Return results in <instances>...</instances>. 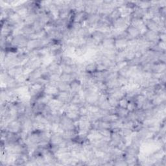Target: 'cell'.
Returning <instances> with one entry per match:
<instances>
[{
    "instance_id": "11",
    "label": "cell",
    "mask_w": 166,
    "mask_h": 166,
    "mask_svg": "<svg viewBox=\"0 0 166 166\" xmlns=\"http://www.w3.org/2000/svg\"><path fill=\"white\" fill-rule=\"evenodd\" d=\"M126 31H127V34L129 35V40H130L138 38V37H139L141 36L140 32H139V31L138 29H136V28H135L134 27H132V26H131V25L129 26L128 28L127 29V30H126Z\"/></svg>"
},
{
    "instance_id": "28",
    "label": "cell",
    "mask_w": 166,
    "mask_h": 166,
    "mask_svg": "<svg viewBox=\"0 0 166 166\" xmlns=\"http://www.w3.org/2000/svg\"><path fill=\"white\" fill-rule=\"evenodd\" d=\"M79 115H80V116H87L89 113L87 107H86V106H85V105L81 106V107L79 108Z\"/></svg>"
},
{
    "instance_id": "23",
    "label": "cell",
    "mask_w": 166,
    "mask_h": 166,
    "mask_svg": "<svg viewBox=\"0 0 166 166\" xmlns=\"http://www.w3.org/2000/svg\"><path fill=\"white\" fill-rule=\"evenodd\" d=\"M134 2L137 6H138V7L142 9L143 10H148L151 6V2L141 1V2Z\"/></svg>"
},
{
    "instance_id": "2",
    "label": "cell",
    "mask_w": 166,
    "mask_h": 166,
    "mask_svg": "<svg viewBox=\"0 0 166 166\" xmlns=\"http://www.w3.org/2000/svg\"><path fill=\"white\" fill-rule=\"evenodd\" d=\"M143 38L149 42L158 44L160 42V38H159V33L154 31H151L148 30L143 35H142Z\"/></svg>"
},
{
    "instance_id": "5",
    "label": "cell",
    "mask_w": 166,
    "mask_h": 166,
    "mask_svg": "<svg viewBox=\"0 0 166 166\" xmlns=\"http://www.w3.org/2000/svg\"><path fill=\"white\" fill-rule=\"evenodd\" d=\"M70 93L73 95L75 96L76 94H77L78 93L80 92L82 90V85L81 82L77 80V79H74V80H73L70 83Z\"/></svg>"
},
{
    "instance_id": "3",
    "label": "cell",
    "mask_w": 166,
    "mask_h": 166,
    "mask_svg": "<svg viewBox=\"0 0 166 166\" xmlns=\"http://www.w3.org/2000/svg\"><path fill=\"white\" fill-rule=\"evenodd\" d=\"M73 97H74V96L71 94L70 92H59L58 94L56 96L55 98L64 104H69L71 102Z\"/></svg>"
},
{
    "instance_id": "8",
    "label": "cell",
    "mask_w": 166,
    "mask_h": 166,
    "mask_svg": "<svg viewBox=\"0 0 166 166\" xmlns=\"http://www.w3.org/2000/svg\"><path fill=\"white\" fill-rule=\"evenodd\" d=\"M42 42L41 40H29L28 41L27 48L29 51H33V50H38L42 48Z\"/></svg>"
},
{
    "instance_id": "22",
    "label": "cell",
    "mask_w": 166,
    "mask_h": 166,
    "mask_svg": "<svg viewBox=\"0 0 166 166\" xmlns=\"http://www.w3.org/2000/svg\"><path fill=\"white\" fill-rule=\"evenodd\" d=\"M121 17V14L120 12H119L118 9H116L114 11H113L111 14L109 16V18L110 19V20L113 23L114 21H116V19L119 18Z\"/></svg>"
},
{
    "instance_id": "19",
    "label": "cell",
    "mask_w": 166,
    "mask_h": 166,
    "mask_svg": "<svg viewBox=\"0 0 166 166\" xmlns=\"http://www.w3.org/2000/svg\"><path fill=\"white\" fill-rule=\"evenodd\" d=\"M57 88L59 92H69L71 90L70 88V84L69 83H63L60 81L58 86Z\"/></svg>"
},
{
    "instance_id": "26",
    "label": "cell",
    "mask_w": 166,
    "mask_h": 166,
    "mask_svg": "<svg viewBox=\"0 0 166 166\" xmlns=\"http://www.w3.org/2000/svg\"><path fill=\"white\" fill-rule=\"evenodd\" d=\"M97 106L99 107V109H101V110H109L110 111L112 109L111 106L110 105V104L109 103L108 100L104 101V102L99 103L97 104Z\"/></svg>"
},
{
    "instance_id": "25",
    "label": "cell",
    "mask_w": 166,
    "mask_h": 166,
    "mask_svg": "<svg viewBox=\"0 0 166 166\" xmlns=\"http://www.w3.org/2000/svg\"><path fill=\"white\" fill-rule=\"evenodd\" d=\"M61 70L62 73L64 74H73L72 66L66 65L64 64H61Z\"/></svg>"
},
{
    "instance_id": "9",
    "label": "cell",
    "mask_w": 166,
    "mask_h": 166,
    "mask_svg": "<svg viewBox=\"0 0 166 166\" xmlns=\"http://www.w3.org/2000/svg\"><path fill=\"white\" fill-rule=\"evenodd\" d=\"M128 40L126 38H117L115 40L114 46L116 49L118 51H123L127 47L128 44Z\"/></svg>"
},
{
    "instance_id": "13",
    "label": "cell",
    "mask_w": 166,
    "mask_h": 166,
    "mask_svg": "<svg viewBox=\"0 0 166 166\" xmlns=\"http://www.w3.org/2000/svg\"><path fill=\"white\" fill-rule=\"evenodd\" d=\"M166 69L165 63L163 62H158L155 63L152 66V73L153 74H161V73L165 72Z\"/></svg>"
},
{
    "instance_id": "14",
    "label": "cell",
    "mask_w": 166,
    "mask_h": 166,
    "mask_svg": "<svg viewBox=\"0 0 166 166\" xmlns=\"http://www.w3.org/2000/svg\"><path fill=\"white\" fill-rule=\"evenodd\" d=\"M91 36L94 39V40L97 42V44L99 45L102 43L104 38H107V35L103 34V33L98 31H96L91 35Z\"/></svg>"
},
{
    "instance_id": "30",
    "label": "cell",
    "mask_w": 166,
    "mask_h": 166,
    "mask_svg": "<svg viewBox=\"0 0 166 166\" xmlns=\"http://www.w3.org/2000/svg\"><path fill=\"white\" fill-rule=\"evenodd\" d=\"M127 109L129 110V112H134L136 110H137L136 104L135 102L134 101V100L129 101Z\"/></svg>"
},
{
    "instance_id": "7",
    "label": "cell",
    "mask_w": 166,
    "mask_h": 166,
    "mask_svg": "<svg viewBox=\"0 0 166 166\" xmlns=\"http://www.w3.org/2000/svg\"><path fill=\"white\" fill-rule=\"evenodd\" d=\"M88 17V15L83 12H75L74 13V16L72 18V22H77V23H83L86 18Z\"/></svg>"
},
{
    "instance_id": "4",
    "label": "cell",
    "mask_w": 166,
    "mask_h": 166,
    "mask_svg": "<svg viewBox=\"0 0 166 166\" xmlns=\"http://www.w3.org/2000/svg\"><path fill=\"white\" fill-rule=\"evenodd\" d=\"M64 140L61 133H52L50 136V145H61Z\"/></svg>"
},
{
    "instance_id": "20",
    "label": "cell",
    "mask_w": 166,
    "mask_h": 166,
    "mask_svg": "<svg viewBox=\"0 0 166 166\" xmlns=\"http://www.w3.org/2000/svg\"><path fill=\"white\" fill-rule=\"evenodd\" d=\"M134 112L136 116L137 121L143 123V122L145 120V119H146L145 111L142 109H137L134 111Z\"/></svg>"
},
{
    "instance_id": "27",
    "label": "cell",
    "mask_w": 166,
    "mask_h": 166,
    "mask_svg": "<svg viewBox=\"0 0 166 166\" xmlns=\"http://www.w3.org/2000/svg\"><path fill=\"white\" fill-rule=\"evenodd\" d=\"M101 135L104 138H110L112 130L110 129H101L99 130Z\"/></svg>"
},
{
    "instance_id": "10",
    "label": "cell",
    "mask_w": 166,
    "mask_h": 166,
    "mask_svg": "<svg viewBox=\"0 0 166 166\" xmlns=\"http://www.w3.org/2000/svg\"><path fill=\"white\" fill-rule=\"evenodd\" d=\"M61 134L66 140H74L77 136V130H64Z\"/></svg>"
},
{
    "instance_id": "17",
    "label": "cell",
    "mask_w": 166,
    "mask_h": 166,
    "mask_svg": "<svg viewBox=\"0 0 166 166\" xmlns=\"http://www.w3.org/2000/svg\"><path fill=\"white\" fill-rule=\"evenodd\" d=\"M129 110L127 109L121 108L120 107H117L116 108V114L120 119H124L129 114Z\"/></svg>"
},
{
    "instance_id": "1",
    "label": "cell",
    "mask_w": 166,
    "mask_h": 166,
    "mask_svg": "<svg viewBox=\"0 0 166 166\" xmlns=\"http://www.w3.org/2000/svg\"><path fill=\"white\" fill-rule=\"evenodd\" d=\"M5 130L12 132V133L18 134L22 130V124L19 120L16 119V120L11 122Z\"/></svg>"
},
{
    "instance_id": "12",
    "label": "cell",
    "mask_w": 166,
    "mask_h": 166,
    "mask_svg": "<svg viewBox=\"0 0 166 166\" xmlns=\"http://www.w3.org/2000/svg\"><path fill=\"white\" fill-rule=\"evenodd\" d=\"M58 90L57 87H55V86H51L49 84H47L44 86V91L43 93L47 95H50V96H53L54 97H56V96L58 94Z\"/></svg>"
},
{
    "instance_id": "21",
    "label": "cell",
    "mask_w": 166,
    "mask_h": 166,
    "mask_svg": "<svg viewBox=\"0 0 166 166\" xmlns=\"http://www.w3.org/2000/svg\"><path fill=\"white\" fill-rule=\"evenodd\" d=\"M65 114L66 116L69 117L73 121L78 120L79 118L80 117V115H79V112H76V111H68L67 112H66Z\"/></svg>"
},
{
    "instance_id": "6",
    "label": "cell",
    "mask_w": 166,
    "mask_h": 166,
    "mask_svg": "<svg viewBox=\"0 0 166 166\" xmlns=\"http://www.w3.org/2000/svg\"><path fill=\"white\" fill-rule=\"evenodd\" d=\"M64 104V103H62V102H61L55 97L47 105L50 108L52 112H57V111H61Z\"/></svg>"
},
{
    "instance_id": "15",
    "label": "cell",
    "mask_w": 166,
    "mask_h": 166,
    "mask_svg": "<svg viewBox=\"0 0 166 166\" xmlns=\"http://www.w3.org/2000/svg\"><path fill=\"white\" fill-rule=\"evenodd\" d=\"M130 25L138 29L139 31L142 30L146 26L143 22L142 19H138V18H132Z\"/></svg>"
},
{
    "instance_id": "31",
    "label": "cell",
    "mask_w": 166,
    "mask_h": 166,
    "mask_svg": "<svg viewBox=\"0 0 166 166\" xmlns=\"http://www.w3.org/2000/svg\"><path fill=\"white\" fill-rule=\"evenodd\" d=\"M157 45L161 50H162L163 51H165V42L160 41L157 44Z\"/></svg>"
},
{
    "instance_id": "18",
    "label": "cell",
    "mask_w": 166,
    "mask_h": 166,
    "mask_svg": "<svg viewBox=\"0 0 166 166\" xmlns=\"http://www.w3.org/2000/svg\"><path fill=\"white\" fill-rule=\"evenodd\" d=\"M22 32L24 36L28 37L29 39V37L32 35L34 34L35 31L34 29H33L32 25H25L23 28L22 29Z\"/></svg>"
},
{
    "instance_id": "29",
    "label": "cell",
    "mask_w": 166,
    "mask_h": 166,
    "mask_svg": "<svg viewBox=\"0 0 166 166\" xmlns=\"http://www.w3.org/2000/svg\"><path fill=\"white\" fill-rule=\"evenodd\" d=\"M129 103V101L128 100V99H127L125 97H123L119 101V107L124 108V109H127Z\"/></svg>"
},
{
    "instance_id": "24",
    "label": "cell",
    "mask_w": 166,
    "mask_h": 166,
    "mask_svg": "<svg viewBox=\"0 0 166 166\" xmlns=\"http://www.w3.org/2000/svg\"><path fill=\"white\" fill-rule=\"evenodd\" d=\"M108 102L112 108H117L119 107V100L111 95H108Z\"/></svg>"
},
{
    "instance_id": "16",
    "label": "cell",
    "mask_w": 166,
    "mask_h": 166,
    "mask_svg": "<svg viewBox=\"0 0 166 166\" xmlns=\"http://www.w3.org/2000/svg\"><path fill=\"white\" fill-rule=\"evenodd\" d=\"M74 79L75 78L72 74H64V73H62L61 77H60V81L69 84L73 80H74Z\"/></svg>"
}]
</instances>
